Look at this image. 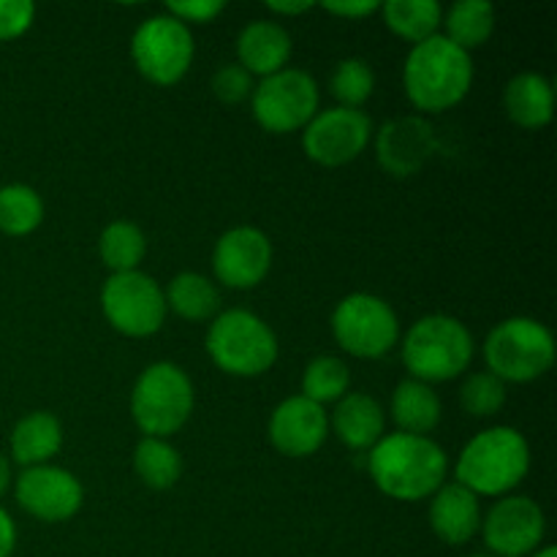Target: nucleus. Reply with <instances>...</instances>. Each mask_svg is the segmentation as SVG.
<instances>
[{
  "label": "nucleus",
  "instance_id": "f03ea898",
  "mask_svg": "<svg viewBox=\"0 0 557 557\" xmlns=\"http://www.w3.org/2000/svg\"><path fill=\"white\" fill-rule=\"evenodd\" d=\"M406 96L419 112L438 114L466 101L473 85V60L444 33L411 47L403 69Z\"/></svg>",
  "mask_w": 557,
  "mask_h": 557
},
{
  "label": "nucleus",
  "instance_id": "cd10ccee",
  "mask_svg": "<svg viewBox=\"0 0 557 557\" xmlns=\"http://www.w3.org/2000/svg\"><path fill=\"white\" fill-rule=\"evenodd\" d=\"M98 253H101L103 264L117 272H134L139 270L141 259L147 253V237L134 221H112L103 226L101 237H98Z\"/></svg>",
  "mask_w": 557,
  "mask_h": 557
},
{
  "label": "nucleus",
  "instance_id": "72a5a7b5",
  "mask_svg": "<svg viewBox=\"0 0 557 557\" xmlns=\"http://www.w3.org/2000/svg\"><path fill=\"white\" fill-rule=\"evenodd\" d=\"M36 16L30 0H0V41H14L25 36Z\"/></svg>",
  "mask_w": 557,
  "mask_h": 557
},
{
  "label": "nucleus",
  "instance_id": "7c9ffc66",
  "mask_svg": "<svg viewBox=\"0 0 557 557\" xmlns=\"http://www.w3.org/2000/svg\"><path fill=\"white\" fill-rule=\"evenodd\" d=\"M375 74L368 60L346 58L332 69L330 74V92L337 101V107L362 109V103L373 96Z\"/></svg>",
  "mask_w": 557,
  "mask_h": 557
},
{
  "label": "nucleus",
  "instance_id": "f3484780",
  "mask_svg": "<svg viewBox=\"0 0 557 557\" xmlns=\"http://www.w3.org/2000/svg\"><path fill=\"white\" fill-rule=\"evenodd\" d=\"M270 444L286 457H310L324 446L330 435V417L324 406L302 395L286 397L267 422Z\"/></svg>",
  "mask_w": 557,
  "mask_h": 557
},
{
  "label": "nucleus",
  "instance_id": "aec40b11",
  "mask_svg": "<svg viewBox=\"0 0 557 557\" xmlns=\"http://www.w3.org/2000/svg\"><path fill=\"white\" fill-rule=\"evenodd\" d=\"M330 430L354 451H368L384 438V406L368 392H348L341 397L330 417Z\"/></svg>",
  "mask_w": 557,
  "mask_h": 557
},
{
  "label": "nucleus",
  "instance_id": "4468645a",
  "mask_svg": "<svg viewBox=\"0 0 557 557\" xmlns=\"http://www.w3.org/2000/svg\"><path fill=\"white\" fill-rule=\"evenodd\" d=\"M16 504L30 517L41 522H65L74 515H79L85 504V490L82 482L65 468L36 466L25 468L14 484Z\"/></svg>",
  "mask_w": 557,
  "mask_h": 557
},
{
  "label": "nucleus",
  "instance_id": "c85d7f7f",
  "mask_svg": "<svg viewBox=\"0 0 557 557\" xmlns=\"http://www.w3.org/2000/svg\"><path fill=\"white\" fill-rule=\"evenodd\" d=\"M44 223V201L36 188L11 183L0 188V232L9 237H27Z\"/></svg>",
  "mask_w": 557,
  "mask_h": 557
},
{
  "label": "nucleus",
  "instance_id": "f704fd0d",
  "mask_svg": "<svg viewBox=\"0 0 557 557\" xmlns=\"http://www.w3.org/2000/svg\"><path fill=\"white\" fill-rule=\"evenodd\" d=\"M226 3L223 0H177V3H166V14L180 20L183 25H207L215 22L223 14Z\"/></svg>",
  "mask_w": 557,
  "mask_h": 557
},
{
  "label": "nucleus",
  "instance_id": "c756f323",
  "mask_svg": "<svg viewBox=\"0 0 557 557\" xmlns=\"http://www.w3.org/2000/svg\"><path fill=\"white\" fill-rule=\"evenodd\" d=\"M348 386H351L348 364L343 359L330 357V354L310 359L302 373V397L319 403V406L337 403L341 397H346Z\"/></svg>",
  "mask_w": 557,
  "mask_h": 557
},
{
  "label": "nucleus",
  "instance_id": "ddd939ff",
  "mask_svg": "<svg viewBox=\"0 0 557 557\" xmlns=\"http://www.w3.org/2000/svg\"><path fill=\"white\" fill-rule=\"evenodd\" d=\"M482 539L493 557H525L542 549L547 520L528 495H504L482 515Z\"/></svg>",
  "mask_w": 557,
  "mask_h": 557
},
{
  "label": "nucleus",
  "instance_id": "393cba45",
  "mask_svg": "<svg viewBox=\"0 0 557 557\" xmlns=\"http://www.w3.org/2000/svg\"><path fill=\"white\" fill-rule=\"evenodd\" d=\"M441 25L446 27L444 36L455 47L471 54L473 49L484 47L493 36L495 9L487 0H457L455 5H449V11H444Z\"/></svg>",
  "mask_w": 557,
  "mask_h": 557
},
{
  "label": "nucleus",
  "instance_id": "dca6fc26",
  "mask_svg": "<svg viewBox=\"0 0 557 557\" xmlns=\"http://www.w3.org/2000/svg\"><path fill=\"white\" fill-rule=\"evenodd\" d=\"M375 161L392 177H413L438 150L435 128L422 114H403L373 131Z\"/></svg>",
  "mask_w": 557,
  "mask_h": 557
},
{
  "label": "nucleus",
  "instance_id": "a878e982",
  "mask_svg": "<svg viewBox=\"0 0 557 557\" xmlns=\"http://www.w3.org/2000/svg\"><path fill=\"white\" fill-rule=\"evenodd\" d=\"M381 14H384L386 27L403 41H411L413 47L438 36L441 20H444V9L435 0H389V3H381Z\"/></svg>",
  "mask_w": 557,
  "mask_h": 557
},
{
  "label": "nucleus",
  "instance_id": "412c9836",
  "mask_svg": "<svg viewBox=\"0 0 557 557\" xmlns=\"http://www.w3.org/2000/svg\"><path fill=\"white\" fill-rule=\"evenodd\" d=\"M506 117L525 131H539L549 125L555 114L553 82L536 71H522L506 82L504 90Z\"/></svg>",
  "mask_w": 557,
  "mask_h": 557
},
{
  "label": "nucleus",
  "instance_id": "473e14b6",
  "mask_svg": "<svg viewBox=\"0 0 557 557\" xmlns=\"http://www.w3.org/2000/svg\"><path fill=\"white\" fill-rule=\"evenodd\" d=\"M253 76L243 69L239 63H226L215 71L212 76V92L221 103L234 107V103H243L245 98L253 96Z\"/></svg>",
  "mask_w": 557,
  "mask_h": 557
},
{
  "label": "nucleus",
  "instance_id": "f8f14e48",
  "mask_svg": "<svg viewBox=\"0 0 557 557\" xmlns=\"http://www.w3.org/2000/svg\"><path fill=\"white\" fill-rule=\"evenodd\" d=\"M373 141V120L362 109H319L302 131V147L319 166L335 169L357 161Z\"/></svg>",
  "mask_w": 557,
  "mask_h": 557
},
{
  "label": "nucleus",
  "instance_id": "0eeeda50",
  "mask_svg": "<svg viewBox=\"0 0 557 557\" xmlns=\"http://www.w3.org/2000/svg\"><path fill=\"white\" fill-rule=\"evenodd\" d=\"M194 403V384L180 364L152 362L131 389V417L147 438H169L188 424Z\"/></svg>",
  "mask_w": 557,
  "mask_h": 557
},
{
  "label": "nucleus",
  "instance_id": "7ed1b4c3",
  "mask_svg": "<svg viewBox=\"0 0 557 557\" xmlns=\"http://www.w3.org/2000/svg\"><path fill=\"white\" fill-rule=\"evenodd\" d=\"M528 471H531V446L525 435L506 424H495L462 446L455 479L476 498L479 495L504 498L520 487Z\"/></svg>",
  "mask_w": 557,
  "mask_h": 557
},
{
  "label": "nucleus",
  "instance_id": "423d86ee",
  "mask_svg": "<svg viewBox=\"0 0 557 557\" xmlns=\"http://www.w3.org/2000/svg\"><path fill=\"white\" fill-rule=\"evenodd\" d=\"M207 354L218 370L234 379H259L277 362V337L250 310H223L207 330Z\"/></svg>",
  "mask_w": 557,
  "mask_h": 557
},
{
  "label": "nucleus",
  "instance_id": "39448f33",
  "mask_svg": "<svg viewBox=\"0 0 557 557\" xmlns=\"http://www.w3.org/2000/svg\"><path fill=\"white\" fill-rule=\"evenodd\" d=\"M484 362L504 384H531L553 370L555 337L549 326L528 315H511L484 337Z\"/></svg>",
  "mask_w": 557,
  "mask_h": 557
},
{
  "label": "nucleus",
  "instance_id": "5701e85b",
  "mask_svg": "<svg viewBox=\"0 0 557 557\" xmlns=\"http://www.w3.org/2000/svg\"><path fill=\"white\" fill-rule=\"evenodd\" d=\"M389 413L400 430L408 435H430L441 422V397L430 384L417 379H406L395 386L389 403Z\"/></svg>",
  "mask_w": 557,
  "mask_h": 557
},
{
  "label": "nucleus",
  "instance_id": "2eb2a0df",
  "mask_svg": "<svg viewBox=\"0 0 557 557\" xmlns=\"http://www.w3.org/2000/svg\"><path fill=\"white\" fill-rule=\"evenodd\" d=\"M272 270V243L261 228L234 226L218 237L212 250V272L218 283L248 292L256 288Z\"/></svg>",
  "mask_w": 557,
  "mask_h": 557
},
{
  "label": "nucleus",
  "instance_id": "c9c22d12",
  "mask_svg": "<svg viewBox=\"0 0 557 557\" xmlns=\"http://www.w3.org/2000/svg\"><path fill=\"white\" fill-rule=\"evenodd\" d=\"M321 9L341 16V20H364V16L381 11V3H375V0H341V3L330 0V3H321Z\"/></svg>",
  "mask_w": 557,
  "mask_h": 557
},
{
  "label": "nucleus",
  "instance_id": "58836bf2",
  "mask_svg": "<svg viewBox=\"0 0 557 557\" xmlns=\"http://www.w3.org/2000/svg\"><path fill=\"white\" fill-rule=\"evenodd\" d=\"M9 487H11V462L0 455V498H3Z\"/></svg>",
  "mask_w": 557,
  "mask_h": 557
},
{
  "label": "nucleus",
  "instance_id": "ea45409f",
  "mask_svg": "<svg viewBox=\"0 0 557 557\" xmlns=\"http://www.w3.org/2000/svg\"><path fill=\"white\" fill-rule=\"evenodd\" d=\"M531 557H557V549L555 547H542V549H536V553H533Z\"/></svg>",
  "mask_w": 557,
  "mask_h": 557
},
{
  "label": "nucleus",
  "instance_id": "b1692460",
  "mask_svg": "<svg viewBox=\"0 0 557 557\" xmlns=\"http://www.w3.org/2000/svg\"><path fill=\"white\" fill-rule=\"evenodd\" d=\"M163 294L166 308L185 321H210L221 313V292L201 272H180Z\"/></svg>",
  "mask_w": 557,
  "mask_h": 557
},
{
  "label": "nucleus",
  "instance_id": "20e7f679",
  "mask_svg": "<svg viewBox=\"0 0 557 557\" xmlns=\"http://www.w3.org/2000/svg\"><path fill=\"white\" fill-rule=\"evenodd\" d=\"M400 354L411 379L433 386L460 379L471 368L476 343L460 319L430 313L408 326Z\"/></svg>",
  "mask_w": 557,
  "mask_h": 557
},
{
  "label": "nucleus",
  "instance_id": "4be33fe9",
  "mask_svg": "<svg viewBox=\"0 0 557 557\" xmlns=\"http://www.w3.org/2000/svg\"><path fill=\"white\" fill-rule=\"evenodd\" d=\"M63 446V424L54 413H25L11 430V457L25 468L47 466Z\"/></svg>",
  "mask_w": 557,
  "mask_h": 557
},
{
  "label": "nucleus",
  "instance_id": "a211bd4d",
  "mask_svg": "<svg viewBox=\"0 0 557 557\" xmlns=\"http://www.w3.org/2000/svg\"><path fill=\"white\" fill-rule=\"evenodd\" d=\"M430 528L449 547H462L482 528L479 498L457 482H446L430 498Z\"/></svg>",
  "mask_w": 557,
  "mask_h": 557
},
{
  "label": "nucleus",
  "instance_id": "e433bc0d",
  "mask_svg": "<svg viewBox=\"0 0 557 557\" xmlns=\"http://www.w3.org/2000/svg\"><path fill=\"white\" fill-rule=\"evenodd\" d=\"M16 547V525L9 511L0 506V557H11Z\"/></svg>",
  "mask_w": 557,
  "mask_h": 557
},
{
  "label": "nucleus",
  "instance_id": "2f4dec72",
  "mask_svg": "<svg viewBox=\"0 0 557 557\" xmlns=\"http://www.w3.org/2000/svg\"><path fill=\"white\" fill-rule=\"evenodd\" d=\"M462 411L476 419H490L506 406V384L495 379L490 370L471 373L460 386Z\"/></svg>",
  "mask_w": 557,
  "mask_h": 557
},
{
  "label": "nucleus",
  "instance_id": "6e6552de",
  "mask_svg": "<svg viewBox=\"0 0 557 557\" xmlns=\"http://www.w3.org/2000/svg\"><path fill=\"white\" fill-rule=\"evenodd\" d=\"M332 337L357 359H381L400 343L395 308L375 294H348L332 310Z\"/></svg>",
  "mask_w": 557,
  "mask_h": 557
},
{
  "label": "nucleus",
  "instance_id": "bb28decb",
  "mask_svg": "<svg viewBox=\"0 0 557 557\" xmlns=\"http://www.w3.org/2000/svg\"><path fill=\"white\" fill-rule=\"evenodd\" d=\"M134 471L150 490H172L183 476V457L166 438H141L134 449Z\"/></svg>",
  "mask_w": 557,
  "mask_h": 557
},
{
  "label": "nucleus",
  "instance_id": "1a4fd4ad",
  "mask_svg": "<svg viewBox=\"0 0 557 557\" xmlns=\"http://www.w3.org/2000/svg\"><path fill=\"white\" fill-rule=\"evenodd\" d=\"M196 44L188 25L169 16L166 11L147 16L131 38V60L147 82L172 87L183 79L194 63Z\"/></svg>",
  "mask_w": 557,
  "mask_h": 557
},
{
  "label": "nucleus",
  "instance_id": "6ab92c4d",
  "mask_svg": "<svg viewBox=\"0 0 557 557\" xmlns=\"http://www.w3.org/2000/svg\"><path fill=\"white\" fill-rule=\"evenodd\" d=\"M294 44L286 27L275 20H253L239 30L237 58L250 76H272L288 69Z\"/></svg>",
  "mask_w": 557,
  "mask_h": 557
},
{
  "label": "nucleus",
  "instance_id": "9b49d317",
  "mask_svg": "<svg viewBox=\"0 0 557 557\" xmlns=\"http://www.w3.org/2000/svg\"><path fill=\"white\" fill-rule=\"evenodd\" d=\"M253 117L264 131L277 136L305 131L319 114L321 92L313 76L302 69H283L264 76L253 87Z\"/></svg>",
  "mask_w": 557,
  "mask_h": 557
},
{
  "label": "nucleus",
  "instance_id": "9d476101",
  "mask_svg": "<svg viewBox=\"0 0 557 557\" xmlns=\"http://www.w3.org/2000/svg\"><path fill=\"white\" fill-rule=\"evenodd\" d=\"M101 310L114 332L125 337H150L166 321V294L147 272H117L101 288Z\"/></svg>",
  "mask_w": 557,
  "mask_h": 557
},
{
  "label": "nucleus",
  "instance_id": "f257e3e1",
  "mask_svg": "<svg viewBox=\"0 0 557 557\" xmlns=\"http://www.w3.org/2000/svg\"><path fill=\"white\" fill-rule=\"evenodd\" d=\"M368 471L386 498L417 504L444 487L449 457L430 435L392 433L370 449Z\"/></svg>",
  "mask_w": 557,
  "mask_h": 557
},
{
  "label": "nucleus",
  "instance_id": "a19ab883",
  "mask_svg": "<svg viewBox=\"0 0 557 557\" xmlns=\"http://www.w3.org/2000/svg\"><path fill=\"white\" fill-rule=\"evenodd\" d=\"M471 557H493L490 553H476V555H471Z\"/></svg>",
  "mask_w": 557,
  "mask_h": 557
},
{
  "label": "nucleus",
  "instance_id": "4c0bfd02",
  "mask_svg": "<svg viewBox=\"0 0 557 557\" xmlns=\"http://www.w3.org/2000/svg\"><path fill=\"white\" fill-rule=\"evenodd\" d=\"M267 9L275 16H299L305 14V11L313 9V3H310V0H270Z\"/></svg>",
  "mask_w": 557,
  "mask_h": 557
}]
</instances>
